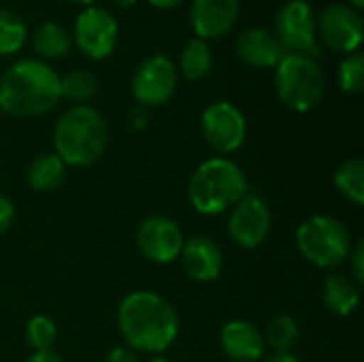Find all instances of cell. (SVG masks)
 <instances>
[{
    "label": "cell",
    "instance_id": "obj_21",
    "mask_svg": "<svg viewBox=\"0 0 364 362\" xmlns=\"http://www.w3.org/2000/svg\"><path fill=\"white\" fill-rule=\"evenodd\" d=\"M179 68H181L183 77L190 81L205 79L213 68V53H211L209 43L203 38L188 41V45L181 51V58H179Z\"/></svg>",
    "mask_w": 364,
    "mask_h": 362
},
{
    "label": "cell",
    "instance_id": "obj_15",
    "mask_svg": "<svg viewBox=\"0 0 364 362\" xmlns=\"http://www.w3.org/2000/svg\"><path fill=\"white\" fill-rule=\"evenodd\" d=\"M235 49L239 60L252 68H275L286 53L275 34L258 26L243 30L235 41Z\"/></svg>",
    "mask_w": 364,
    "mask_h": 362
},
{
    "label": "cell",
    "instance_id": "obj_10",
    "mask_svg": "<svg viewBox=\"0 0 364 362\" xmlns=\"http://www.w3.org/2000/svg\"><path fill=\"white\" fill-rule=\"evenodd\" d=\"M177 87V68L164 53L143 60L132 75V96L141 107H160L171 100Z\"/></svg>",
    "mask_w": 364,
    "mask_h": 362
},
{
    "label": "cell",
    "instance_id": "obj_25",
    "mask_svg": "<svg viewBox=\"0 0 364 362\" xmlns=\"http://www.w3.org/2000/svg\"><path fill=\"white\" fill-rule=\"evenodd\" d=\"M28 30L19 15L13 11L0 9V55H13L21 51Z\"/></svg>",
    "mask_w": 364,
    "mask_h": 362
},
{
    "label": "cell",
    "instance_id": "obj_12",
    "mask_svg": "<svg viewBox=\"0 0 364 362\" xmlns=\"http://www.w3.org/2000/svg\"><path fill=\"white\" fill-rule=\"evenodd\" d=\"M271 230V211L267 203L256 194H245L230 211L228 218V235L230 239L245 247L254 250L262 245Z\"/></svg>",
    "mask_w": 364,
    "mask_h": 362
},
{
    "label": "cell",
    "instance_id": "obj_16",
    "mask_svg": "<svg viewBox=\"0 0 364 362\" xmlns=\"http://www.w3.org/2000/svg\"><path fill=\"white\" fill-rule=\"evenodd\" d=\"M179 258L186 275L194 282H213L220 277L224 267L222 250L207 237H192L190 241H183Z\"/></svg>",
    "mask_w": 364,
    "mask_h": 362
},
{
    "label": "cell",
    "instance_id": "obj_32",
    "mask_svg": "<svg viewBox=\"0 0 364 362\" xmlns=\"http://www.w3.org/2000/svg\"><path fill=\"white\" fill-rule=\"evenodd\" d=\"M26 362H62V358L51 350H43V352H34Z\"/></svg>",
    "mask_w": 364,
    "mask_h": 362
},
{
    "label": "cell",
    "instance_id": "obj_28",
    "mask_svg": "<svg viewBox=\"0 0 364 362\" xmlns=\"http://www.w3.org/2000/svg\"><path fill=\"white\" fill-rule=\"evenodd\" d=\"M350 260H352V280L363 286L364 284V243L358 241L354 250H350Z\"/></svg>",
    "mask_w": 364,
    "mask_h": 362
},
{
    "label": "cell",
    "instance_id": "obj_34",
    "mask_svg": "<svg viewBox=\"0 0 364 362\" xmlns=\"http://www.w3.org/2000/svg\"><path fill=\"white\" fill-rule=\"evenodd\" d=\"M264 362H301L296 356H292V354H275V356H271V358H267Z\"/></svg>",
    "mask_w": 364,
    "mask_h": 362
},
{
    "label": "cell",
    "instance_id": "obj_14",
    "mask_svg": "<svg viewBox=\"0 0 364 362\" xmlns=\"http://www.w3.org/2000/svg\"><path fill=\"white\" fill-rule=\"evenodd\" d=\"M239 0H194L190 6V23L196 38L211 41L228 34L239 19Z\"/></svg>",
    "mask_w": 364,
    "mask_h": 362
},
{
    "label": "cell",
    "instance_id": "obj_4",
    "mask_svg": "<svg viewBox=\"0 0 364 362\" xmlns=\"http://www.w3.org/2000/svg\"><path fill=\"white\" fill-rule=\"evenodd\" d=\"M247 194L245 173L228 158L205 160L190 177L188 198L194 211L220 215Z\"/></svg>",
    "mask_w": 364,
    "mask_h": 362
},
{
    "label": "cell",
    "instance_id": "obj_29",
    "mask_svg": "<svg viewBox=\"0 0 364 362\" xmlns=\"http://www.w3.org/2000/svg\"><path fill=\"white\" fill-rule=\"evenodd\" d=\"M147 124H149V111L145 107L136 105L128 111V126L132 130H145Z\"/></svg>",
    "mask_w": 364,
    "mask_h": 362
},
{
    "label": "cell",
    "instance_id": "obj_37",
    "mask_svg": "<svg viewBox=\"0 0 364 362\" xmlns=\"http://www.w3.org/2000/svg\"><path fill=\"white\" fill-rule=\"evenodd\" d=\"M68 2H75V4H81V6H92L96 0H68Z\"/></svg>",
    "mask_w": 364,
    "mask_h": 362
},
{
    "label": "cell",
    "instance_id": "obj_20",
    "mask_svg": "<svg viewBox=\"0 0 364 362\" xmlns=\"http://www.w3.org/2000/svg\"><path fill=\"white\" fill-rule=\"evenodd\" d=\"M66 177V164L55 154H41L28 166V183L36 192H53Z\"/></svg>",
    "mask_w": 364,
    "mask_h": 362
},
{
    "label": "cell",
    "instance_id": "obj_8",
    "mask_svg": "<svg viewBox=\"0 0 364 362\" xmlns=\"http://www.w3.org/2000/svg\"><path fill=\"white\" fill-rule=\"evenodd\" d=\"M73 41L90 60H105L115 51L119 38L117 19L102 6H83L73 23Z\"/></svg>",
    "mask_w": 364,
    "mask_h": 362
},
{
    "label": "cell",
    "instance_id": "obj_1",
    "mask_svg": "<svg viewBox=\"0 0 364 362\" xmlns=\"http://www.w3.org/2000/svg\"><path fill=\"white\" fill-rule=\"evenodd\" d=\"M117 326L132 350L160 354L177 339L179 318L156 292H132L119 303Z\"/></svg>",
    "mask_w": 364,
    "mask_h": 362
},
{
    "label": "cell",
    "instance_id": "obj_2",
    "mask_svg": "<svg viewBox=\"0 0 364 362\" xmlns=\"http://www.w3.org/2000/svg\"><path fill=\"white\" fill-rule=\"evenodd\" d=\"M60 98V75L43 60H17L0 77V109L13 117L45 115Z\"/></svg>",
    "mask_w": 364,
    "mask_h": 362
},
{
    "label": "cell",
    "instance_id": "obj_3",
    "mask_svg": "<svg viewBox=\"0 0 364 362\" xmlns=\"http://www.w3.org/2000/svg\"><path fill=\"white\" fill-rule=\"evenodd\" d=\"M109 130L102 115L87 105L66 109L53 128L55 156L66 166H90L107 147Z\"/></svg>",
    "mask_w": 364,
    "mask_h": 362
},
{
    "label": "cell",
    "instance_id": "obj_9",
    "mask_svg": "<svg viewBox=\"0 0 364 362\" xmlns=\"http://www.w3.org/2000/svg\"><path fill=\"white\" fill-rule=\"evenodd\" d=\"M316 34L337 53H356L364 41L363 15L350 4H328L316 19Z\"/></svg>",
    "mask_w": 364,
    "mask_h": 362
},
{
    "label": "cell",
    "instance_id": "obj_35",
    "mask_svg": "<svg viewBox=\"0 0 364 362\" xmlns=\"http://www.w3.org/2000/svg\"><path fill=\"white\" fill-rule=\"evenodd\" d=\"M139 0H111V4H115L117 9H130V6H134Z\"/></svg>",
    "mask_w": 364,
    "mask_h": 362
},
{
    "label": "cell",
    "instance_id": "obj_5",
    "mask_svg": "<svg viewBox=\"0 0 364 362\" xmlns=\"http://www.w3.org/2000/svg\"><path fill=\"white\" fill-rule=\"evenodd\" d=\"M275 92L288 109L307 113L324 96V73L314 58L284 53L275 66Z\"/></svg>",
    "mask_w": 364,
    "mask_h": 362
},
{
    "label": "cell",
    "instance_id": "obj_23",
    "mask_svg": "<svg viewBox=\"0 0 364 362\" xmlns=\"http://www.w3.org/2000/svg\"><path fill=\"white\" fill-rule=\"evenodd\" d=\"M335 186L337 190L352 201L354 205L364 203V162L354 158L346 160L337 171H335Z\"/></svg>",
    "mask_w": 364,
    "mask_h": 362
},
{
    "label": "cell",
    "instance_id": "obj_18",
    "mask_svg": "<svg viewBox=\"0 0 364 362\" xmlns=\"http://www.w3.org/2000/svg\"><path fill=\"white\" fill-rule=\"evenodd\" d=\"M322 299L326 309L333 316L339 318H348L352 316L358 305H360V288L358 284L346 275V273H335L324 282V290H322Z\"/></svg>",
    "mask_w": 364,
    "mask_h": 362
},
{
    "label": "cell",
    "instance_id": "obj_27",
    "mask_svg": "<svg viewBox=\"0 0 364 362\" xmlns=\"http://www.w3.org/2000/svg\"><path fill=\"white\" fill-rule=\"evenodd\" d=\"M58 337V329L51 318L47 316H34L26 324V339L34 348V352L51 350L53 341Z\"/></svg>",
    "mask_w": 364,
    "mask_h": 362
},
{
    "label": "cell",
    "instance_id": "obj_17",
    "mask_svg": "<svg viewBox=\"0 0 364 362\" xmlns=\"http://www.w3.org/2000/svg\"><path fill=\"white\" fill-rule=\"evenodd\" d=\"M220 346L235 362H258L264 354L262 333L245 320L226 322L220 331Z\"/></svg>",
    "mask_w": 364,
    "mask_h": 362
},
{
    "label": "cell",
    "instance_id": "obj_19",
    "mask_svg": "<svg viewBox=\"0 0 364 362\" xmlns=\"http://www.w3.org/2000/svg\"><path fill=\"white\" fill-rule=\"evenodd\" d=\"M70 47H73V36L58 21H45V23H41L34 30V34H32V49L43 60L64 58L70 51Z\"/></svg>",
    "mask_w": 364,
    "mask_h": 362
},
{
    "label": "cell",
    "instance_id": "obj_13",
    "mask_svg": "<svg viewBox=\"0 0 364 362\" xmlns=\"http://www.w3.org/2000/svg\"><path fill=\"white\" fill-rule=\"evenodd\" d=\"M136 245L147 260L156 265H168L179 258L183 235L171 218L151 215L141 222L136 230Z\"/></svg>",
    "mask_w": 364,
    "mask_h": 362
},
{
    "label": "cell",
    "instance_id": "obj_24",
    "mask_svg": "<svg viewBox=\"0 0 364 362\" xmlns=\"http://www.w3.org/2000/svg\"><path fill=\"white\" fill-rule=\"evenodd\" d=\"M299 324L290 316H275L267 326L264 344H269L275 354H290L299 341Z\"/></svg>",
    "mask_w": 364,
    "mask_h": 362
},
{
    "label": "cell",
    "instance_id": "obj_11",
    "mask_svg": "<svg viewBox=\"0 0 364 362\" xmlns=\"http://www.w3.org/2000/svg\"><path fill=\"white\" fill-rule=\"evenodd\" d=\"M200 130L205 141L220 154H232L241 149L247 134L245 115L228 100L209 105L200 115Z\"/></svg>",
    "mask_w": 364,
    "mask_h": 362
},
{
    "label": "cell",
    "instance_id": "obj_36",
    "mask_svg": "<svg viewBox=\"0 0 364 362\" xmlns=\"http://www.w3.org/2000/svg\"><path fill=\"white\" fill-rule=\"evenodd\" d=\"M348 4L352 6V9H356V11H360L364 6V0H348Z\"/></svg>",
    "mask_w": 364,
    "mask_h": 362
},
{
    "label": "cell",
    "instance_id": "obj_7",
    "mask_svg": "<svg viewBox=\"0 0 364 362\" xmlns=\"http://www.w3.org/2000/svg\"><path fill=\"white\" fill-rule=\"evenodd\" d=\"M275 38L286 53H301L307 58L320 55L316 15L307 0H288L275 15Z\"/></svg>",
    "mask_w": 364,
    "mask_h": 362
},
{
    "label": "cell",
    "instance_id": "obj_38",
    "mask_svg": "<svg viewBox=\"0 0 364 362\" xmlns=\"http://www.w3.org/2000/svg\"><path fill=\"white\" fill-rule=\"evenodd\" d=\"M149 362H171V361H168V358H164V356H154Z\"/></svg>",
    "mask_w": 364,
    "mask_h": 362
},
{
    "label": "cell",
    "instance_id": "obj_33",
    "mask_svg": "<svg viewBox=\"0 0 364 362\" xmlns=\"http://www.w3.org/2000/svg\"><path fill=\"white\" fill-rule=\"evenodd\" d=\"M151 6H156V9H175V6H179L183 0H147Z\"/></svg>",
    "mask_w": 364,
    "mask_h": 362
},
{
    "label": "cell",
    "instance_id": "obj_26",
    "mask_svg": "<svg viewBox=\"0 0 364 362\" xmlns=\"http://www.w3.org/2000/svg\"><path fill=\"white\" fill-rule=\"evenodd\" d=\"M339 87L348 94H358L364 87V55L360 51L350 53L341 60L337 70Z\"/></svg>",
    "mask_w": 364,
    "mask_h": 362
},
{
    "label": "cell",
    "instance_id": "obj_22",
    "mask_svg": "<svg viewBox=\"0 0 364 362\" xmlns=\"http://www.w3.org/2000/svg\"><path fill=\"white\" fill-rule=\"evenodd\" d=\"M98 90V79L85 68H77L60 77V94L73 105H85Z\"/></svg>",
    "mask_w": 364,
    "mask_h": 362
},
{
    "label": "cell",
    "instance_id": "obj_30",
    "mask_svg": "<svg viewBox=\"0 0 364 362\" xmlns=\"http://www.w3.org/2000/svg\"><path fill=\"white\" fill-rule=\"evenodd\" d=\"M13 218H15L13 203L6 196H0V235L9 230V226L13 224Z\"/></svg>",
    "mask_w": 364,
    "mask_h": 362
},
{
    "label": "cell",
    "instance_id": "obj_6",
    "mask_svg": "<svg viewBox=\"0 0 364 362\" xmlns=\"http://www.w3.org/2000/svg\"><path fill=\"white\" fill-rule=\"evenodd\" d=\"M296 245L303 258L316 267L341 265L352 250L350 230L331 215H311L296 230Z\"/></svg>",
    "mask_w": 364,
    "mask_h": 362
},
{
    "label": "cell",
    "instance_id": "obj_31",
    "mask_svg": "<svg viewBox=\"0 0 364 362\" xmlns=\"http://www.w3.org/2000/svg\"><path fill=\"white\" fill-rule=\"evenodd\" d=\"M105 362H139V358L130 348H113Z\"/></svg>",
    "mask_w": 364,
    "mask_h": 362
}]
</instances>
